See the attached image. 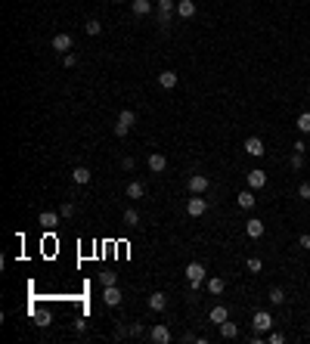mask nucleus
<instances>
[{
  "mask_svg": "<svg viewBox=\"0 0 310 344\" xmlns=\"http://www.w3.org/2000/svg\"><path fill=\"white\" fill-rule=\"evenodd\" d=\"M186 279H189V289L196 291L199 285H202V282L208 279V273H205V264H199V261H192V264H186Z\"/></svg>",
  "mask_w": 310,
  "mask_h": 344,
  "instance_id": "1",
  "label": "nucleus"
},
{
  "mask_svg": "<svg viewBox=\"0 0 310 344\" xmlns=\"http://www.w3.org/2000/svg\"><path fill=\"white\" fill-rule=\"evenodd\" d=\"M174 10H177L174 0H155V19H158V25H171V13Z\"/></svg>",
  "mask_w": 310,
  "mask_h": 344,
  "instance_id": "2",
  "label": "nucleus"
},
{
  "mask_svg": "<svg viewBox=\"0 0 310 344\" xmlns=\"http://www.w3.org/2000/svg\"><path fill=\"white\" fill-rule=\"evenodd\" d=\"M133 124H137V115L130 112V109H124V112H118V124H115V137H124Z\"/></svg>",
  "mask_w": 310,
  "mask_h": 344,
  "instance_id": "3",
  "label": "nucleus"
},
{
  "mask_svg": "<svg viewBox=\"0 0 310 344\" xmlns=\"http://www.w3.org/2000/svg\"><path fill=\"white\" fill-rule=\"evenodd\" d=\"M251 326H255V332H273V316L267 313V310H257L255 316H251Z\"/></svg>",
  "mask_w": 310,
  "mask_h": 344,
  "instance_id": "4",
  "label": "nucleus"
},
{
  "mask_svg": "<svg viewBox=\"0 0 310 344\" xmlns=\"http://www.w3.org/2000/svg\"><path fill=\"white\" fill-rule=\"evenodd\" d=\"M186 186H189L192 196H202V192H208V186H211V183H208L205 174H192V177L186 180Z\"/></svg>",
  "mask_w": 310,
  "mask_h": 344,
  "instance_id": "5",
  "label": "nucleus"
},
{
  "mask_svg": "<svg viewBox=\"0 0 310 344\" xmlns=\"http://www.w3.org/2000/svg\"><path fill=\"white\" fill-rule=\"evenodd\" d=\"M242 149H245V152H248L251 158H261V155L267 152V146H264V140H261V137H248Z\"/></svg>",
  "mask_w": 310,
  "mask_h": 344,
  "instance_id": "6",
  "label": "nucleus"
},
{
  "mask_svg": "<svg viewBox=\"0 0 310 344\" xmlns=\"http://www.w3.org/2000/svg\"><path fill=\"white\" fill-rule=\"evenodd\" d=\"M72 47H74V37L69 35V31H62V35L53 37V50H56V53H72Z\"/></svg>",
  "mask_w": 310,
  "mask_h": 344,
  "instance_id": "7",
  "label": "nucleus"
},
{
  "mask_svg": "<svg viewBox=\"0 0 310 344\" xmlns=\"http://www.w3.org/2000/svg\"><path fill=\"white\" fill-rule=\"evenodd\" d=\"M205 211H208V202H205L202 196H192L189 202H186V214H189V217H202Z\"/></svg>",
  "mask_w": 310,
  "mask_h": 344,
  "instance_id": "8",
  "label": "nucleus"
},
{
  "mask_svg": "<svg viewBox=\"0 0 310 344\" xmlns=\"http://www.w3.org/2000/svg\"><path fill=\"white\" fill-rule=\"evenodd\" d=\"M149 341H155V344H167L171 341V329H167V326H152V332H149Z\"/></svg>",
  "mask_w": 310,
  "mask_h": 344,
  "instance_id": "9",
  "label": "nucleus"
},
{
  "mask_svg": "<svg viewBox=\"0 0 310 344\" xmlns=\"http://www.w3.org/2000/svg\"><path fill=\"white\" fill-rule=\"evenodd\" d=\"M248 186H251V189H264V186H267V174L261 171V167L248 171Z\"/></svg>",
  "mask_w": 310,
  "mask_h": 344,
  "instance_id": "10",
  "label": "nucleus"
},
{
  "mask_svg": "<svg viewBox=\"0 0 310 344\" xmlns=\"http://www.w3.org/2000/svg\"><path fill=\"white\" fill-rule=\"evenodd\" d=\"M103 301H106L109 307H118V304H121V291H118V285H106Z\"/></svg>",
  "mask_w": 310,
  "mask_h": 344,
  "instance_id": "11",
  "label": "nucleus"
},
{
  "mask_svg": "<svg viewBox=\"0 0 310 344\" xmlns=\"http://www.w3.org/2000/svg\"><path fill=\"white\" fill-rule=\"evenodd\" d=\"M177 16L180 19H192L196 16V0H177Z\"/></svg>",
  "mask_w": 310,
  "mask_h": 344,
  "instance_id": "12",
  "label": "nucleus"
},
{
  "mask_svg": "<svg viewBox=\"0 0 310 344\" xmlns=\"http://www.w3.org/2000/svg\"><path fill=\"white\" fill-rule=\"evenodd\" d=\"M208 320H211L214 326H220V323H227V320H230V310L223 307V304H217V307H211V313H208Z\"/></svg>",
  "mask_w": 310,
  "mask_h": 344,
  "instance_id": "13",
  "label": "nucleus"
},
{
  "mask_svg": "<svg viewBox=\"0 0 310 344\" xmlns=\"http://www.w3.org/2000/svg\"><path fill=\"white\" fill-rule=\"evenodd\" d=\"M130 10H133V16H149L155 10V3H152V0H133Z\"/></svg>",
  "mask_w": 310,
  "mask_h": 344,
  "instance_id": "14",
  "label": "nucleus"
},
{
  "mask_svg": "<svg viewBox=\"0 0 310 344\" xmlns=\"http://www.w3.org/2000/svg\"><path fill=\"white\" fill-rule=\"evenodd\" d=\"M245 233L251 239H261L264 236V220H257V217H251V220L245 223Z\"/></svg>",
  "mask_w": 310,
  "mask_h": 344,
  "instance_id": "15",
  "label": "nucleus"
},
{
  "mask_svg": "<svg viewBox=\"0 0 310 344\" xmlns=\"http://www.w3.org/2000/svg\"><path fill=\"white\" fill-rule=\"evenodd\" d=\"M164 167H167V158H164L162 152H155V155H149V171H152V174H162V171H164Z\"/></svg>",
  "mask_w": 310,
  "mask_h": 344,
  "instance_id": "16",
  "label": "nucleus"
},
{
  "mask_svg": "<svg viewBox=\"0 0 310 344\" xmlns=\"http://www.w3.org/2000/svg\"><path fill=\"white\" fill-rule=\"evenodd\" d=\"M149 307L152 310H167V295L164 291H152V295H149Z\"/></svg>",
  "mask_w": 310,
  "mask_h": 344,
  "instance_id": "17",
  "label": "nucleus"
},
{
  "mask_svg": "<svg viewBox=\"0 0 310 344\" xmlns=\"http://www.w3.org/2000/svg\"><path fill=\"white\" fill-rule=\"evenodd\" d=\"M90 177H93V174H90V167H84V164H78V167L72 171V180L81 183V186H84V183H90Z\"/></svg>",
  "mask_w": 310,
  "mask_h": 344,
  "instance_id": "18",
  "label": "nucleus"
},
{
  "mask_svg": "<svg viewBox=\"0 0 310 344\" xmlns=\"http://www.w3.org/2000/svg\"><path fill=\"white\" fill-rule=\"evenodd\" d=\"M158 84H162L164 90H174L177 87V72H162L158 74Z\"/></svg>",
  "mask_w": 310,
  "mask_h": 344,
  "instance_id": "19",
  "label": "nucleus"
},
{
  "mask_svg": "<svg viewBox=\"0 0 310 344\" xmlns=\"http://www.w3.org/2000/svg\"><path fill=\"white\" fill-rule=\"evenodd\" d=\"M205 285H208V291H211V295H223V289H227V282H223L220 276H211V279H205Z\"/></svg>",
  "mask_w": 310,
  "mask_h": 344,
  "instance_id": "20",
  "label": "nucleus"
},
{
  "mask_svg": "<svg viewBox=\"0 0 310 344\" xmlns=\"http://www.w3.org/2000/svg\"><path fill=\"white\" fill-rule=\"evenodd\" d=\"M146 196V186L140 180H133V183H128V199H143Z\"/></svg>",
  "mask_w": 310,
  "mask_h": 344,
  "instance_id": "21",
  "label": "nucleus"
},
{
  "mask_svg": "<svg viewBox=\"0 0 310 344\" xmlns=\"http://www.w3.org/2000/svg\"><path fill=\"white\" fill-rule=\"evenodd\" d=\"M220 335H223V338H239V326L236 323H220Z\"/></svg>",
  "mask_w": 310,
  "mask_h": 344,
  "instance_id": "22",
  "label": "nucleus"
},
{
  "mask_svg": "<svg viewBox=\"0 0 310 344\" xmlns=\"http://www.w3.org/2000/svg\"><path fill=\"white\" fill-rule=\"evenodd\" d=\"M236 202H239V208H245V211H248V208H255V192H239V199H236Z\"/></svg>",
  "mask_w": 310,
  "mask_h": 344,
  "instance_id": "23",
  "label": "nucleus"
},
{
  "mask_svg": "<svg viewBox=\"0 0 310 344\" xmlns=\"http://www.w3.org/2000/svg\"><path fill=\"white\" fill-rule=\"evenodd\" d=\"M59 211H44V214H40V223H44V226H56V223H59Z\"/></svg>",
  "mask_w": 310,
  "mask_h": 344,
  "instance_id": "24",
  "label": "nucleus"
},
{
  "mask_svg": "<svg viewBox=\"0 0 310 344\" xmlns=\"http://www.w3.org/2000/svg\"><path fill=\"white\" fill-rule=\"evenodd\" d=\"M267 301H270V304H276V307H279V304H286V291H282V289H270Z\"/></svg>",
  "mask_w": 310,
  "mask_h": 344,
  "instance_id": "25",
  "label": "nucleus"
},
{
  "mask_svg": "<svg viewBox=\"0 0 310 344\" xmlns=\"http://www.w3.org/2000/svg\"><path fill=\"white\" fill-rule=\"evenodd\" d=\"M298 130L301 133H310V112H301L298 115Z\"/></svg>",
  "mask_w": 310,
  "mask_h": 344,
  "instance_id": "26",
  "label": "nucleus"
},
{
  "mask_svg": "<svg viewBox=\"0 0 310 344\" xmlns=\"http://www.w3.org/2000/svg\"><path fill=\"white\" fill-rule=\"evenodd\" d=\"M124 223H128V226H137V223H140V211L128 208V211H124Z\"/></svg>",
  "mask_w": 310,
  "mask_h": 344,
  "instance_id": "27",
  "label": "nucleus"
},
{
  "mask_svg": "<svg viewBox=\"0 0 310 344\" xmlns=\"http://www.w3.org/2000/svg\"><path fill=\"white\" fill-rule=\"evenodd\" d=\"M84 31H87V35H90V37H96V35H99V31H103V25H99L96 19H90L87 25H84Z\"/></svg>",
  "mask_w": 310,
  "mask_h": 344,
  "instance_id": "28",
  "label": "nucleus"
},
{
  "mask_svg": "<svg viewBox=\"0 0 310 344\" xmlns=\"http://www.w3.org/2000/svg\"><path fill=\"white\" fill-rule=\"evenodd\" d=\"M245 267H248V273H261V270H264L261 257H248V261H245Z\"/></svg>",
  "mask_w": 310,
  "mask_h": 344,
  "instance_id": "29",
  "label": "nucleus"
},
{
  "mask_svg": "<svg viewBox=\"0 0 310 344\" xmlns=\"http://www.w3.org/2000/svg\"><path fill=\"white\" fill-rule=\"evenodd\" d=\"M99 282H103V289L106 285H118V276L115 273H99Z\"/></svg>",
  "mask_w": 310,
  "mask_h": 344,
  "instance_id": "30",
  "label": "nucleus"
},
{
  "mask_svg": "<svg viewBox=\"0 0 310 344\" xmlns=\"http://www.w3.org/2000/svg\"><path fill=\"white\" fill-rule=\"evenodd\" d=\"M128 335H130V338H143V326H140V323H130V326H128Z\"/></svg>",
  "mask_w": 310,
  "mask_h": 344,
  "instance_id": "31",
  "label": "nucleus"
},
{
  "mask_svg": "<svg viewBox=\"0 0 310 344\" xmlns=\"http://www.w3.org/2000/svg\"><path fill=\"white\" fill-rule=\"evenodd\" d=\"M304 167V155L301 152H292V171H301Z\"/></svg>",
  "mask_w": 310,
  "mask_h": 344,
  "instance_id": "32",
  "label": "nucleus"
},
{
  "mask_svg": "<svg viewBox=\"0 0 310 344\" xmlns=\"http://www.w3.org/2000/svg\"><path fill=\"white\" fill-rule=\"evenodd\" d=\"M62 65H65V69H74V65H78V56H74V53H62Z\"/></svg>",
  "mask_w": 310,
  "mask_h": 344,
  "instance_id": "33",
  "label": "nucleus"
},
{
  "mask_svg": "<svg viewBox=\"0 0 310 344\" xmlns=\"http://www.w3.org/2000/svg\"><path fill=\"white\" fill-rule=\"evenodd\" d=\"M267 341H270V344H282V341H286V335H282V332H267Z\"/></svg>",
  "mask_w": 310,
  "mask_h": 344,
  "instance_id": "34",
  "label": "nucleus"
},
{
  "mask_svg": "<svg viewBox=\"0 0 310 344\" xmlns=\"http://www.w3.org/2000/svg\"><path fill=\"white\" fill-rule=\"evenodd\" d=\"M59 214H62V217H72V214H74V205H72V202H62V205H59Z\"/></svg>",
  "mask_w": 310,
  "mask_h": 344,
  "instance_id": "35",
  "label": "nucleus"
},
{
  "mask_svg": "<svg viewBox=\"0 0 310 344\" xmlns=\"http://www.w3.org/2000/svg\"><path fill=\"white\" fill-rule=\"evenodd\" d=\"M292 152H301V155H304V152H307V143H304V140H295V146H292Z\"/></svg>",
  "mask_w": 310,
  "mask_h": 344,
  "instance_id": "36",
  "label": "nucleus"
},
{
  "mask_svg": "<svg viewBox=\"0 0 310 344\" xmlns=\"http://www.w3.org/2000/svg\"><path fill=\"white\" fill-rule=\"evenodd\" d=\"M121 167H124V171H133V167H137V162L128 155V158H121Z\"/></svg>",
  "mask_w": 310,
  "mask_h": 344,
  "instance_id": "37",
  "label": "nucleus"
},
{
  "mask_svg": "<svg viewBox=\"0 0 310 344\" xmlns=\"http://www.w3.org/2000/svg\"><path fill=\"white\" fill-rule=\"evenodd\" d=\"M298 196H301V199H310V183H301V186H298Z\"/></svg>",
  "mask_w": 310,
  "mask_h": 344,
  "instance_id": "38",
  "label": "nucleus"
},
{
  "mask_svg": "<svg viewBox=\"0 0 310 344\" xmlns=\"http://www.w3.org/2000/svg\"><path fill=\"white\" fill-rule=\"evenodd\" d=\"M298 245H301V248H310V236H307V233H304V236L298 239Z\"/></svg>",
  "mask_w": 310,
  "mask_h": 344,
  "instance_id": "39",
  "label": "nucleus"
},
{
  "mask_svg": "<svg viewBox=\"0 0 310 344\" xmlns=\"http://www.w3.org/2000/svg\"><path fill=\"white\" fill-rule=\"evenodd\" d=\"M115 3H124V0H115Z\"/></svg>",
  "mask_w": 310,
  "mask_h": 344,
  "instance_id": "40",
  "label": "nucleus"
}]
</instances>
